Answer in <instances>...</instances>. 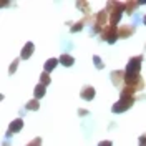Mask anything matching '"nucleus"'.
<instances>
[{"mask_svg":"<svg viewBox=\"0 0 146 146\" xmlns=\"http://www.w3.org/2000/svg\"><path fill=\"white\" fill-rule=\"evenodd\" d=\"M110 78H111V83L115 85V86H121L123 88V83H126V72H123V70H113V72L110 73Z\"/></svg>","mask_w":146,"mask_h":146,"instance_id":"nucleus-5","label":"nucleus"},{"mask_svg":"<svg viewBox=\"0 0 146 146\" xmlns=\"http://www.w3.org/2000/svg\"><path fill=\"white\" fill-rule=\"evenodd\" d=\"M56 65H58V60H56V58H48V60L45 62V65H43V72L50 73Z\"/></svg>","mask_w":146,"mask_h":146,"instance_id":"nucleus-12","label":"nucleus"},{"mask_svg":"<svg viewBox=\"0 0 146 146\" xmlns=\"http://www.w3.org/2000/svg\"><path fill=\"white\" fill-rule=\"evenodd\" d=\"M105 10L110 15V23L116 25L119 22V18H121V15H123V12H125V2H108Z\"/></svg>","mask_w":146,"mask_h":146,"instance_id":"nucleus-1","label":"nucleus"},{"mask_svg":"<svg viewBox=\"0 0 146 146\" xmlns=\"http://www.w3.org/2000/svg\"><path fill=\"white\" fill-rule=\"evenodd\" d=\"M86 22H90V17H85L83 20H80V22H76V23H75V25H73L72 28H70V32H72V33H75V32H80V30L83 28V25H85Z\"/></svg>","mask_w":146,"mask_h":146,"instance_id":"nucleus-13","label":"nucleus"},{"mask_svg":"<svg viewBox=\"0 0 146 146\" xmlns=\"http://www.w3.org/2000/svg\"><path fill=\"white\" fill-rule=\"evenodd\" d=\"M18 62H20V58H15V60L12 62V65H10V68H9L10 75H12V73H15V70H17V66H18Z\"/></svg>","mask_w":146,"mask_h":146,"instance_id":"nucleus-19","label":"nucleus"},{"mask_svg":"<svg viewBox=\"0 0 146 146\" xmlns=\"http://www.w3.org/2000/svg\"><path fill=\"white\" fill-rule=\"evenodd\" d=\"M78 113H80V115H82V116H85V115H88V111H86V110H80V111H78Z\"/></svg>","mask_w":146,"mask_h":146,"instance_id":"nucleus-23","label":"nucleus"},{"mask_svg":"<svg viewBox=\"0 0 146 146\" xmlns=\"http://www.w3.org/2000/svg\"><path fill=\"white\" fill-rule=\"evenodd\" d=\"M133 105H135V96H121V98L111 106V111H113V113H123V111L129 110Z\"/></svg>","mask_w":146,"mask_h":146,"instance_id":"nucleus-3","label":"nucleus"},{"mask_svg":"<svg viewBox=\"0 0 146 146\" xmlns=\"http://www.w3.org/2000/svg\"><path fill=\"white\" fill-rule=\"evenodd\" d=\"M33 50H35V45H33L32 42H27V43H25V46L22 48L20 58H22V60H28V58L33 55Z\"/></svg>","mask_w":146,"mask_h":146,"instance_id":"nucleus-8","label":"nucleus"},{"mask_svg":"<svg viewBox=\"0 0 146 146\" xmlns=\"http://www.w3.org/2000/svg\"><path fill=\"white\" fill-rule=\"evenodd\" d=\"M93 63H95V66H96L98 70H101V68L105 66V65H103V60H101L98 55H95V56H93Z\"/></svg>","mask_w":146,"mask_h":146,"instance_id":"nucleus-17","label":"nucleus"},{"mask_svg":"<svg viewBox=\"0 0 146 146\" xmlns=\"http://www.w3.org/2000/svg\"><path fill=\"white\" fill-rule=\"evenodd\" d=\"M101 38H103L105 42H108V43H115V42H116V40L119 38L116 25H111V23H110L108 27H106L105 30H103V32H101Z\"/></svg>","mask_w":146,"mask_h":146,"instance_id":"nucleus-4","label":"nucleus"},{"mask_svg":"<svg viewBox=\"0 0 146 146\" xmlns=\"http://www.w3.org/2000/svg\"><path fill=\"white\" fill-rule=\"evenodd\" d=\"M138 5H139V2H125V12L126 13H133L138 9Z\"/></svg>","mask_w":146,"mask_h":146,"instance_id":"nucleus-14","label":"nucleus"},{"mask_svg":"<svg viewBox=\"0 0 146 146\" xmlns=\"http://www.w3.org/2000/svg\"><path fill=\"white\" fill-rule=\"evenodd\" d=\"M143 22H145V23H146V15H145V18H143Z\"/></svg>","mask_w":146,"mask_h":146,"instance_id":"nucleus-24","label":"nucleus"},{"mask_svg":"<svg viewBox=\"0 0 146 146\" xmlns=\"http://www.w3.org/2000/svg\"><path fill=\"white\" fill-rule=\"evenodd\" d=\"M27 146H42V138H35V139H32Z\"/></svg>","mask_w":146,"mask_h":146,"instance_id":"nucleus-20","label":"nucleus"},{"mask_svg":"<svg viewBox=\"0 0 146 146\" xmlns=\"http://www.w3.org/2000/svg\"><path fill=\"white\" fill-rule=\"evenodd\" d=\"M98 146H113V143L106 139V141H100V145H98Z\"/></svg>","mask_w":146,"mask_h":146,"instance_id":"nucleus-22","label":"nucleus"},{"mask_svg":"<svg viewBox=\"0 0 146 146\" xmlns=\"http://www.w3.org/2000/svg\"><path fill=\"white\" fill-rule=\"evenodd\" d=\"M58 62L63 65V66H73V63H75V58H73L72 55H68V53H62V56L58 58Z\"/></svg>","mask_w":146,"mask_h":146,"instance_id":"nucleus-10","label":"nucleus"},{"mask_svg":"<svg viewBox=\"0 0 146 146\" xmlns=\"http://www.w3.org/2000/svg\"><path fill=\"white\" fill-rule=\"evenodd\" d=\"M50 82H52V78H50V73H46V72H43L42 75H40V83L42 85H50Z\"/></svg>","mask_w":146,"mask_h":146,"instance_id":"nucleus-16","label":"nucleus"},{"mask_svg":"<svg viewBox=\"0 0 146 146\" xmlns=\"http://www.w3.org/2000/svg\"><path fill=\"white\" fill-rule=\"evenodd\" d=\"M76 7H78V9H82L85 13H88V12H90V5H88L86 2H76Z\"/></svg>","mask_w":146,"mask_h":146,"instance_id":"nucleus-18","label":"nucleus"},{"mask_svg":"<svg viewBox=\"0 0 146 146\" xmlns=\"http://www.w3.org/2000/svg\"><path fill=\"white\" fill-rule=\"evenodd\" d=\"M139 146H146V133H143L139 136Z\"/></svg>","mask_w":146,"mask_h":146,"instance_id":"nucleus-21","label":"nucleus"},{"mask_svg":"<svg viewBox=\"0 0 146 146\" xmlns=\"http://www.w3.org/2000/svg\"><path fill=\"white\" fill-rule=\"evenodd\" d=\"M135 30L136 28L133 25H123V27L118 28V35H119V38H128V36H131L135 33Z\"/></svg>","mask_w":146,"mask_h":146,"instance_id":"nucleus-9","label":"nucleus"},{"mask_svg":"<svg viewBox=\"0 0 146 146\" xmlns=\"http://www.w3.org/2000/svg\"><path fill=\"white\" fill-rule=\"evenodd\" d=\"M45 85H42V83H38V85H36L35 86V90H33V96H35V100H40V98H43V96H45Z\"/></svg>","mask_w":146,"mask_h":146,"instance_id":"nucleus-11","label":"nucleus"},{"mask_svg":"<svg viewBox=\"0 0 146 146\" xmlns=\"http://www.w3.org/2000/svg\"><path fill=\"white\" fill-rule=\"evenodd\" d=\"M141 65H143V55H136L133 58L128 60V65H126V76H136L139 75L141 72Z\"/></svg>","mask_w":146,"mask_h":146,"instance_id":"nucleus-2","label":"nucleus"},{"mask_svg":"<svg viewBox=\"0 0 146 146\" xmlns=\"http://www.w3.org/2000/svg\"><path fill=\"white\" fill-rule=\"evenodd\" d=\"M38 108H40V103H38V100H35V98L30 100L27 105H25V110H28V111H36Z\"/></svg>","mask_w":146,"mask_h":146,"instance_id":"nucleus-15","label":"nucleus"},{"mask_svg":"<svg viewBox=\"0 0 146 146\" xmlns=\"http://www.w3.org/2000/svg\"><path fill=\"white\" fill-rule=\"evenodd\" d=\"M22 128H23V119L22 118L13 119V121L9 125V131H7V135H15V133H18Z\"/></svg>","mask_w":146,"mask_h":146,"instance_id":"nucleus-7","label":"nucleus"},{"mask_svg":"<svg viewBox=\"0 0 146 146\" xmlns=\"http://www.w3.org/2000/svg\"><path fill=\"white\" fill-rule=\"evenodd\" d=\"M80 96H82L85 101H91L95 98V88L90 86V85H85L82 88V91H80Z\"/></svg>","mask_w":146,"mask_h":146,"instance_id":"nucleus-6","label":"nucleus"}]
</instances>
